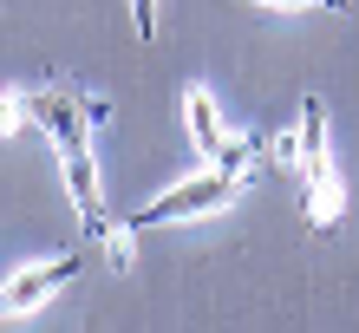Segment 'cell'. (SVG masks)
Listing matches in <instances>:
<instances>
[{
    "label": "cell",
    "mask_w": 359,
    "mask_h": 333,
    "mask_svg": "<svg viewBox=\"0 0 359 333\" xmlns=\"http://www.w3.org/2000/svg\"><path fill=\"white\" fill-rule=\"evenodd\" d=\"M183 124H189V144H196L209 163H222L229 151H236V137H229L222 105L209 98V86H189V92H183Z\"/></svg>",
    "instance_id": "5b68a950"
},
{
    "label": "cell",
    "mask_w": 359,
    "mask_h": 333,
    "mask_svg": "<svg viewBox=\"0 0 359 333\" xmlns=\"http://www.w3.org/2000/svg\"><path fill=\"white\" fill-rule=\"evenodd\" d=\"M79 268H86V255H79V248H72V255H53V261H27V268L7 281L0 307H7V314H33V307H46L66 281H79Z\"/></svg>",
    "instance_id": "277c9868"
},
{
    "label": "cell",
    "mask_w": 359,
    "mask_h": 333,
    "mask_svg": "<svg viewBox=\"0 0 359 333\" xmlns=\"http://www.w3.org/2000/svg\"><path fill=\"white\" fill-rule=\"evenodd\" d=\"M27 105H33V118L46 124L53 144H59V163H66L72 203H79V216H86V236L104 242V236H111V216H104L98 163H92V124L111 111V105H104V98H92V92H72V86H46V92H33Z\"/></svg>",
    "instance_id": "6da1fadb"
},
{
    "label": "cell",
    "mask_w": 359,
    "mask_h": 333,
    "mask_svg": "<svg viewBox=\"0 0 359 333\" xmlns=\"http://www.w3.org/2000/svg\"><path fill=\"white\" fill-rule=\"evenodd\" d=\"M242 170H203V177H183L177 190H163L157 203H144L131 210L124 222L131 229H157V222H189V216H209V210H229V203L242 196Z\"/></svg>",
    "instance_id": "3957f363"
},
{
    "label": "cell",
    "mask_w": 359,
    "mask_h": 333,
    "mask_svg": "<svg viewBox=\"0 0 359 333\" xmlns=\"http://www.w3.org/2000/svg\"><path fill=\"white\" fill-rule=\"evenodd\" d=\"M255 7H327V13H340L346 0H255Z\"/></svg>",
    "instance_id": "8992f818"
},
{
    "label": "cell",
    "mask_w": 359,
    "mask_h": 333,
    "mask_svg": "<svg viewBox=\"0 0 359 333\" xmlns=\"http://www.w3.org/2000/svg\"><path fill=\"white\" fill-rule=\"evenodd\" d=\"M294 170H301L313 229H340V177H333V151H327V105L313 92L301 98V124H294Z\"/></svg>",
    "instance_id": "7a4b0ae2"
}]
</instances>
